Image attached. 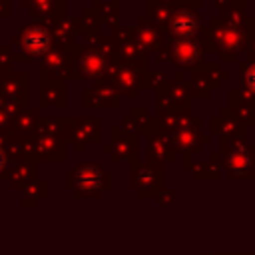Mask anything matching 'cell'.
I'll return each mask as SVG.
<instances>
[{
  "mask_svg": "<svg viewBox=\"0 0 255 255\" xmlns=\"http://www.w3.org/2000/svg\"><path fill=\"white\" fill-rule=\"evenodd\" d=\"M219 157L231 179H253L255 177V145L237 139L219 137Z\"/></svg>",
  "mask_w": 255,
  "mask_h": 255,
  "instance_id": "1",
  "label": "cell"
},
{
  "mask_svg": "<svg viewBox=\"0 0 255 255\" xmlns=\"http://www.w3.org/2000/svg\"><path fill=\"white\" fill-rule=\"evenodd\" d=\"M209 34H211V40H213V46L219 54V60L223 64H229V62H237L239 60V54L245 52V46H247V34L243 28H237V26H231L223 20H219L217 16H213L209 20Z\"/></svg>",
  "mask_w": 255,
  "mask_h": 255,
  "instance_id": "2",
  "label": "cell"
},
{
  "mask_svg": "<svg viewBox=\"0 0 255 255\" xmlns=\"http://www.w3.org/2000/svg\"><path fill=\"white\" fill-rule=\"evenodd\" d=\"M110 64L114 62H110L102 52L92 46L74 48L68 58L70 76L78 80H104Z\"/></svg>",
  "mask_w": 255,
  "mask_h": 255,
  "instance_id": "3",
  "label": "cell"
},
{
  "mask_svg": "<svg viewBox=\"0 0 255 255\" xmlns=\"http://www.w3.org/2000/svg\"><path fill=\"white\" fill-rule=\"evenodd\" d=\"M193 92L187 80H165L155 88V110L157 114L193 110Z\"/></svg>",
  "mask_w": 255,
  "mask_h": 255,
  "instance_id": "4",
  "label": "cell"
},
{
  "mask_svg": "<svg viewBox=\"0 0 255 255\" xmlns=\"http://www.w3.org/2000/svg\"><path fill=\"white\" fill-rule=\"evenodd\" d=\"M165 183V165L159 161H145L139 163L129 161V185L137 189L141 197L157 195V191L163 189Z\"/></svg>",
  "mask_w": 255,
  "mask_h": 255,
  "instance_id": "5",
  "label": "cell"
},
{
  "mask_svg": "<svg viewBox=\"0 0 255 255\" xmlns=\"http://www.w3.org/2000/svg\"><path fill=\"white\" fill-rule=\"evenodd\" d=\"M203 48L197 38H167L165 40V60L173 64L175 70L193 72L203 60Z\"/></svg>",
  "mask_w": 255,
  "mask_h": 255,
  "instance_id": "6",
  "label": "cell"
},
{
  "mask_svg": "<svg viewBox=\"0 0 255 255\" xmlns=\"http://www.w3.org/2000/svg\"><path fill=\"white\" fill-rule=\"evenodd\" d=\"M149 72V70H147ZM147 72H139V70H133V68H128L126 64H122L120 60L110 64L108 66V72H106V78L114 90L122 96H128L131 100L139 98L141 90H145V78H147Z\"/></svg>",
  "mask_w": 255,
  "mask_h": 255,
  "instance_id": "7",
  "label": "cell"
},
{
  "mask_svg": "<svg viewBox=\"0 0 255 255\" xmlns=\"http://www.w3.org/2000/svg\"><path fill=\"white\" fill-rule=\"evenodd\" d=\"M201 12L191 10L187 6H177L171 10L167 26H165V36L167 38H197L201 30Z\"/></svg>",
  "mask_w": 255,
  "mask_h": 255,
  "instance_id": "8",
  "label": "cell"
},
{
  "mask_svg": "<svg viewBox=\"0 0 255 255\" xmlns=\"http://www.w3.org/2000/svg\"><path fill=\"white\" fill-rule=\"evenodd\" d=\"M227 108L245 128L255 126V96L243 84H237V88L227 92Z\"/></svg>",
  "mask_w": 255,
  "mask_h": 255,
  "instance_id": "9",
  "label": "cell"
},
{
  "mask_svg": "<svg viewBox=\"0 0 255 255\" xmlns=\"http://www.w3.org/2000/svg\"><path fill=\"white\" fill-rule=\"evenodd\" d=\"M133 28H135V32H133L135 42H137L139 48L145 50V54H153L155 56V54L165 50V40H167L165 32L161 28H157L153 22H149L145 16H139L137 24Z\"/></svg>",
  "mask_w": 255,
  "mask_h": 255,
  "instance_id": "10",
  "label": "cell"
},
{
  "mask_svg": "<svg viewBox=\"0 0 255 255\" xmlns=\"http://www.w3.org/2000/svg\"><path fill=\"white\" fill-rule=\"evenodd\" d=\"M209 128L213 135L225 137V139H237V141H247V128L233 116L229 108H221L217 116L209 120Z\"/></svg>",
  "mask_w": 255,
  "mask_h": 255,
  "instance_id": "11",
  "label": "cell"
},
{
  "mask_svg": "<svg viewBox=\"0 0 255 255\" xmlns=\"http://www.w3.org/2000/svg\"><path fill=\"white\" fill-rule=\"evenodd\" d=\"M110 135H112V141L110 145H104V151H108L114 161H120V159L135 161L137 159V135L124 131L120 126H114Z\"/></svg>",
  "mask_w": 255,
  "mask_h": 255,
  "instance_id": "12",
  "label": "cell"
},
{
  "mask_svg": "<svg viewBox=\"0 0 255 255\" xmlns=\"http://www.w3.org/2000/svg\"><path fill=\"white\" fill-rule=\"evenodd\" d=\"M74 177H76V187L82 193H100L104 187H108V173L98 163L78 165Z\"/></svg>",
  "mask_w": 255,
  "mask_h": 255,
  "instance_id": "13",
  "label": "cell"
},
{
  "mask_svg": "<svg viewBox=\"0 0 255 255\" xmlns=\"http://www.w3.org/2000/svg\"><path fill=\"white\" fill-rule=\"evenodd\" d=\"M171 145L175 147V151H181L183 155H195L199 151H203L205 143L211 141L209 133L203 131H193V129H173L167 133Z\"/></svg>",
  "mask_w": 255,
  "mask_h": 255,
  "instance_id": "14",
  "label": "cell"
},
{
  "mask_svg": "<svg viewBox=\"0 0 255 255\" xmlns=\"http://www.w3.org/2000/svg\"><path fill=\"white\" fill-rule=\"evenodd\" d=\"M84 104L86 108H120L122 98L108 80H98L94 88L86 90Z\"/></svg>",
  "mask_w": 255,
  "mask_h": 255,
  "instance_id": "15",
  "label": "cell"
},
{
  "mask_svg": "<svg viewBox=\"0 0 255 255\" xmlns=\"http://www.w3.org/2000/svg\"><path fill=\"white\" fill-rule=\"evenodd\" d=\"M120 128L128 133H133V135H149V133L159 129L155 116H149L145 108H131L128 112V116L124 118Z\"/></svg>",
  "mask_w": 255,
  "mask_h": 255,
  "instance_id": "16",
  "label": "cell"
},
{
  "mask_svg": "<svg viewBox=\"0 0 255 255\" xmlns=\"http://www.w3.org/2000/svg\"><path fill=\"white\" fill-rule=\"evenodd\" d=\"M116 50H118V60L122 64H126L128 68L139 70V72H147V54L143 48L137 46L135 36L128 38V40H120L116 42Z\"/></svg>",
  "mask_w": 255,
  "mask_h": 255,
  "instance_id": "17",
  "label": "cell"
},
{
  "mask_svg": "<svg viewBox=\"0 0 255 255\" xmlns=\"http://www.w3.org/2000/svg\"><path fill=\"white\" fill-rule=\"evenodd\" d=\"M147 159L149 161H159V163L175 159V147L171 145L165 131L157 129V131L147 135Z\"/></svg>",
  "mask_w": 255,
  "mask_h": 255,
  "instance_id": "18",
  "label": "cell"
},
{
  "mask_svg": "<svg viewBox=\"0 0 255 255\" xmlns=\"http://www.w3.org/2000/svg\"><path fill=\"white\" fill-rule=\"evenodd\" d=\"M74 139L78 141V149L80 143L84 141H102V118H82V120H74V128H72Z\"/></svg>",
  "mask_w": 255,
  "mask_h": 255,
  "instance_id": "19",
  "label": "cell"
},
{
  "mask_svg": "<svg viewBox=\"0 0 255 255\" xmlns=\"http://www.w3.org/2000/svg\"><path fill=\"white\" fill-rule=\"evenodd\" d=\"M50 44H52V38H50V32L46 28L32 26L22 34V46L30 54H36V56L44 54V52H48Z\"/></svg>",
  "mask_w": 255,
  "mask_h": 255,
  "instance_id": "20",
  "label": "cell"
},
{
  "mask_svg": "<svg viewBox=\"0 0 255 255\" xmlns=\"http://www.w3.org/2000/svg\"><path fill=\"white\" fill-rule=\"evenodd\" d=\"M193 72H197V74L207 82V86L211 88V92H213V90H219L221 84L229 80V72L223 70L217 62H207V64L201 62Z\"/></svg>",
  "mask_w": 255,
  "mask_h": 255,
  "instance_id": "21",
  "label": "cell"
},
{
  "mask_svg": "<svg viewBox=\"0 0 255 255\" xmlns=\"http://www.w3.org/2000/svg\"><path fill=\"white\" fill-rule=\"evenodd\" d=\"M96 10L102 18V24H106L112 32L120 30L122 26V16H120V10H122V4L120 0H106V2H98L96 4Z\"/></svg>",
  "mask_w": 255,
  "mask_h": 255,
  "instance_id": "22",
  "label": "cell"
},
{
  "mask_svg": "<svg viewBox=\"0 0 255 255\" xmlns=\"http://www.w3.org/2000/svg\"><path fill=\"white\" fill-rule=\"evenodd\" d=\"M189 171H191V175L195 179H217L219 173H221V157H219V153H211V157L207 161L193 163Z\"/></svg>",
  "mask_w": 255,
  "mask_h": 255,
  "instance_id": "23",
  "label": "cell"
},
{
  "mask_svg": "<svg viewBox=\"0 0 255 255\" xmlns=\"http://www.w3.org/2000/svg\"><path fill=\"white\" fill-rule=\"evenodd\" d=\"M169 14H171V10H169L165 4H161L159 0H147V2H145V18H147L149 22H153L157 28H161L163 32H165Z\"/></svg>",
  "mask_w": 255,
  "mask_h": 255,
  "instance_id": "24",
  "label": "cell"
},
{
  "mask_svg": "<svg viewBox=\"0 0 255 255\" xmlns=\"http://www.w3.org/2000/svg\"><path fill=\"white\" fill-rule=\"evenodd\" d=\"M102 18L98 14L96 8H88L82 16V20L78 22V28H80V34H86V36H92V38H98L102 36Z\"/></svg>",
  "mask_w": 255,
  "mask_h": 255,
  "instance_id": "25",
  "label": "cell"
},
{
  "mask_svg": "<svg viewBox=\"0 0 255 255\" xmlns=\"http://www.w3.org/2000/svg\"><path fill=\"white\" fill-rule=\"evenodd\" d=\"M237 82L243 84L255 96V64L239 62L237 64Z\"/></svg>",
  "mask_w": 255,
  "mask_h": 255,
  "instance_id": "26",
  "label": "cell"
},
{
  "mask_svg": "<svg viewBox=\"0 0 255 255\" xmlns=\"http://www.w3.org/2000/svg\"><path fill=\"white\" fill-rule=\"evenodd\" d=\"M217 18L223 20V22H227V24H231V26H237V28H243V30H245V26H247V18H249V16L245 14V10L227 8V10H223Z\"/></svg>",
  "mask_w": 255,
  "mask_h": 255,
  "instance_id": "27",
  "label": "cell"
},
{
  "mask_svg": "<svg viewBox=\"0 0 255 255\" xmlns=\"http://www.w3.org/2000/svg\"><path fill=\"white\" fill-rule=\"evenodd\" d=\"M187 82H189V88L193 92V98H201V100H209L211 98V88L207 86V82L197 72H193L191 80H187Z\"/></svg>",
  "mask_w": 255,
  "mask_h": 255,
  "instance_id": "28",
  "label": "cell"
},
{
  "mask_svg": "<svg viewBox=\"0 0 255 255\" xmlns=\"http://www.w3.org/2000/svg\"><path fill=\"white\" fill-rule=\"evenodd\" d=\"M165 82V74L163 72H147V78H145V90H155V88H159L161 84Z\"/></svg>",
  "mask_w": 255,
  "mask_h": 255,
  "instance_id": "29",
  "label": "cell"
},
{
  "mask_svg": "<svg viewBox=\"0 0 255 255\" xmlns=\"http://www.w3.org/2000/svg\"><path fill=\"white\" fill-rule=\"evenodd\" d=\"M245 52H247V64H255V36H249L247 38Z\"/></svg>",
  "mask_w": 255,
  "mask_h": 255,
  "instance_id": "30",
  "label": "cell"
},
{
  "mask_svg": "<svg viewBox=\"0 0 255 255\" xmlns=\"http://www.w3.org/2000/svg\"><path fill=\"white\" fill-rule=\"evenodd\" d=\"M171 199H173V191H171V189H161V191L157 193V201H161L163 205H169Z\"/></svg>",
  "mask_w": 255,
  "mask_h": 255,
  "instance_id": "31",
  "label": "cell"
},
{
  "mask_svg": "<svg viewBox=\"0 0 255 255\" xmlns=\"http://www.w3.org/2000/svg\"><path fill=\"white\" fill-rule=\"evenodd\" d=\"M229 8H235V10H245L247 8V0H225Z\"/></svg>",
  "mask_w": 255,
  "mask_h": 255,
  "instance_id": "32",
  "label": "cell"
},
{
  "mask_svg": "<svg viewBox=\"0 0 255 255\" xmlns=\"http://www.w3.org/2000/svg\"><path fill=\"white\" fill-rule=\"evenodd\" d=\"M203 4V0H181V6H187L191 10H199Z\"/></svg>",
  "mask_w": 255,
  "mask_h": 255,
  "instance_id": "33",
  "label": "cell"
},
{
  "mask_svg": "<svg viewBox=\"0 0 255 255\" xmlns=\"http://www.w3.org/2000/svg\"><path fill=\"white\" fill-rule=\"evenodd\" d=\"M245 34H247V38L249 36H255V18H247V26H245Z\"/></svg>",
  "mask_w": 255,
  "mask_h": 255,
  "instance_id": "34",
  "label": "cell"
},
{
  "mask_svg": "<svg viewBox=\"0 0 255 255\" xmlns=\"http://www.w3.org/2000/svg\"><path fill=\"white\" fill-rule=\"evenodd\" d=\"M211 2H213V8H215V10L219 12V14H221L223 10H227V8H229L225 0H211Z\"/></svg>",
  "mask_w": 255,
  "mask_h": 255,
  "instance_id": "35",
  "label": "cell"
},
{
  "mask_svg": "<svg viewBox=\"0 0 255 255\" xmlns=\"http://www.w3.org/2000/svg\"><path fill=\"white\" fill-rule=\"evenodd\" d=\"M161 4H165L169 10H173V8H177V6H181V0H159Z\"/></svg>",
  "mask_w": 255,
  "mask_h": 255,
  "instance_id": "36",
  "label": "cell"
},
{
  "mask_svg": "<svg viewBox=\"0 0 255 255\" xmlns=\"http://www.w3.org/2000/svg\"><path fill=\"white\" fill-rule=\"evenodd\" d=\"M2 165H4V153L0 151V169H2Z\"/></svg>",
  "mask_w": 255,
  "mask_h": 255,
  "instance_id": "37",
  "label": "cell"
}]
</instances>
